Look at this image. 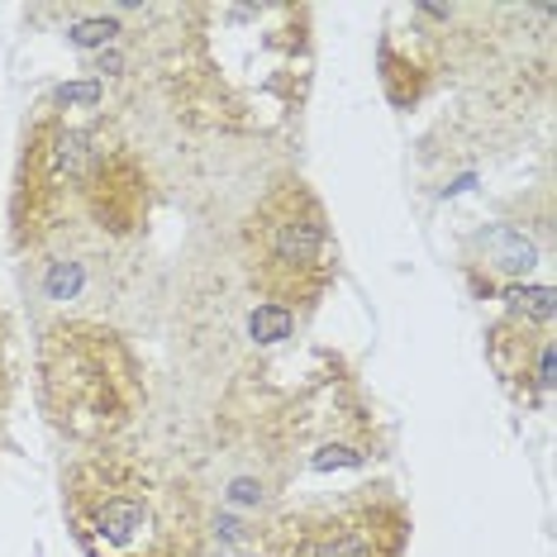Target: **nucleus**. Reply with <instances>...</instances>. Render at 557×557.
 I'll list each match as a JSON object with an SVG mask.
<instances>
[{
	"mask_svg": "<svg viewBox=\"0 0 557 557\" xmlns=\"http://www.w3.org/2000/svg\"><path fill=\"white\" fill-rule=\"evenodd\" d=\"M144 220L148 172L106 120H34L10 196L20 252H39L53 272L72 262L77 290L86 252L106 248L110 238H129Z\"/></svg>",
	"mask_w": 557,
	"mask_h": 557,
	"instance_id": "f257e3e1",
	"label": "nucleus"
},
{
	"mask_svg": "<svg viewBox=\"0 0 557 557\" xmlns=\"http://www.w3.org/2000/svg\"><path fill=\"white\" fill-rule=\"evenodd\" d=\"M39 396L62 434L82 443H115L138 414L148 386L129 344L106 324L58 320L39 344Z\"/></svg>",
	"mask_w": 557,
	"mask_h": 557,
	"instance_id": "7ed1b4c3",
	"label": "nucleus"
},
{
	"mask_svg": "<svg viewBox=\"0 0 557 557\" xmlns=\"http://www.w3.org/2000/svg\"><path fill=\"white\" fill-rule=\"evenodd\" d=\"M491 367L519 400H543L553 391V344H548V324L524 320V314H505L491 324L486 338Z\"/></svg>",
	"mask_w": 557,
	"mask_h": 557,
	"instance_id": "423d86ee",
	"label": "nucleus"
},
{
	"mask_svg": "<svg viewBox=\"0 0 557 557\" xmlns=\"http://www.w3.org/2000/svg\"><path fill=\"white\" fill-rule=\"evenodd\" d=\"M248 282L282 310H314L338 282V238L306 176H276L244 220Z\"/></svg>",
	"mask_w": 557,
	"mask_h": 557,
	"instance_id": "20e7f679",
	"label": "nucleus"
},
{
	"mask_svg": "<svg viewBox=\"0 0 557 557\" xmlns=\"http://www.w3.org/2000/svg\"><path fill=\"white\" fill-rule=\"evenodd\" d=\"M410 505L396 486H358L348 496L282 510L252 534L244 557H405Z\"/></svg>",
	"mask_w": 557,
	"mask_h": 557,
	"instance_id": "39448f33",
	"label": "nucleus"
},
{
	"mask_svg": "<svg viewBox=\"0 0 557 557\" xmlns=\"http://www.w3.org/2000/svg\"><path fill=\"white\" fill-rule=\"evenodd\" d=\"M62 515L86 557H206L191 476L129 443H96L62 472Z\"/></svg>",
	"mask_w": 557,
	"mask_h": 557,
	"instance_id": "f03ea898",
	"label": "nucleus"
}]
</instances>
